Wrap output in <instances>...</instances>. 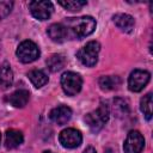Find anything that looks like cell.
<instances>
[{"label":"cell","mask_w":153,"mask_h":153,"mask_svg":"<svg viewBox=\"0 0 153 153\" xmlns=\"http://www.w3.org/2000/svg\"><path fill=\"white\" fill-rule=\"evenodd\" d=\"M109 108L106 104L104 103H100L99 106L92 111V112H88L86 116H85V122L86 124L88 126V128L93 131V133H97L99 131L104 124L108 122L109 120Z\"/></svg>","instance_id":"7a4b0ae2"},{"label":"cell","mask_w":153,"mask_h":153,"mask_svg":"<svg viewBox=\"0 0 153 153\" xmlns=\"http://www.w3.org/2000/svg\"><path fill=\"white\" fill-rule=\"evenodd\" d=\"M84 153H97V152H96V149H94L93 147L90 146V147H87V148L84 151Z\"/></svg>","instance_id":"7402d4cb"},{"label":"cell","mask_w":153,"mask_h":153,"mask_svg":"<svg viewBox=\"0 0 153 153\" xmlns=\"http://www.w3.org/2000/svg\"><path fill=\"white\" fill-rule=\"evenodd\" d=\"M29 98H30L29 91H26V90H17L8 97V102L14 108H24L27 104Z\"/></svg>","instance_id":"9a60e30c"},{"label":"cell","mask_w":153,"mask_h":153,"mask_svg":"<svg viewBox=\"0 0 153 153\" xmlns=\"http://www.w3.org/2000/svg\"><path fill=\"white\" fill-rule=\"evenodd\" d=\"M0 142H1V134H0Z\"/></svg>","instance_id":"cb8c5ba5"},{"label":"cell","mask_w":153,"mask_h":153,"mask_svg":"<svg viewBox=\"0 0 153 153\" xmlns=\"http://www.w3.org/2000/svg\"><path fill=\"white\" fill-rule=\"evenodd\" d=\"M71 117H72V110L66 105H59L54 108L49 114V118L57 126L66 124L71 120Z\"/></svg>","instance_id":"30bf717a"},{"label":"cell","mask_w":153,"mask_h":153,"mask_svg":"<svg viewBox=\"0 0 153 153\" xmlns=\"http://www.w3.org/2000/svg\"><path fill=\"white\" fill-rule=\"evenodd\" d=\"M112 20H114L115 25L120 30H122L124 32H130L133 30V27H134V24H135L134 18L130 14H127V13L115 14L114 18H112Z\"/></svg>","instance_id":"8fae6325"},{"label":"cell","mask_w":153,"mask_h":153,"mask_svg":"<svg viewBox=\"0 0 153 153\" xmlns=\"http://www.w3.org/2000/svg\"><path fill=\"white\" fill-rule=\"evenodd\" d=\"M151 79V74L147 71L135 69L130 73L128 79V87L131 92H140L148 84Z\"/></svg>","instance_id":"52a82bcc"},{"label":"cell","mask_w":153,"mask_h":153,"mask_svg":"<svg viewBox=\"0 0 153 153\" xmlns=\"http://www.w3.org/2000/svg\"><path fill=\"white\" fill-rule=\"evenodd\" d=\"M31 14L38 20H47L53 13V4L50 1H31L29 4Z\"/></svg>","instance_id":"9c48e42d"},{"label":"cell","mask_w":153,"mask_h":153,"mask_svg":"<svg viewBox=\"0 0 153 153\" xmlns=\"http://www.w3.org/2000/svg\"><path fill=\"white\" fill-rule=\"evenodd\" d=\"M121 80L118 76H102L99 79V86L102 90L109 91V90H114L120 85Z\"/></svg>","instance_id":"ac0fdd59"},{"label":"cell","mask_w":153,"mask_h":153,"mask_svg":"<svg viewBox=\"0 0 153 153\" xmlns=\"http://www.w3.org/2000/svg\"><path fill=\"white\" fill-rule=\"evenodd\" d=\"M59 141L65 148H76L82 141V135L74 128H66L60 133Z\"/></svg>","instance_id":"ba28073f"},{"label":"cell","mask_w":153,"mask_h":153,"mask_svg":"<svg viewBox=\"0 0 153 153\" xmlns=\"http://www.w3.org/2000/svg\"><path fill=\"white\" fill-rule=\"evenodd\" d=\"M100 50V44L97 41H91L86 45H84L78 53L76 56L79 61L86 66V67H92L97 63L98 61V53Z\"/></svg>","instance_id":"3957f363"},{"label":"cell","mask_w":153,"mask_h":153,"mask_svg":"<svg viewBox=\"0 0 153 153\" xmlns=\"http://www.w3.org/2000/svg\"><path fill=\"white\" fill-rule=\"evenodd\" d=\"M48 36L50 37V39L53 42H56V43H62L67 39V31H66V27L63 26L62 23H55V24H51L49 27H48Z\"/></svg>","instance_id":"7c38bea8"},{"label":"cell","mask_w":153,"mask_h":153,"mask_svg":"<svg viewBox=\"0 0 153 153\" xmlns=\"http://www.w3.org/2000/svg\"><path fill=\"white\" fill-rule=\"evenodd\" d=\"M66 65V59L61 54H53L47 60V66L51 72H57L62 69Z\"/></svg>","instance_id":"e0dca14e"},{"label":"cell","mask_w":153,"mask_h":153,"mask_svg":"<svg viewBox=\"0 0 153 153\" xmlns=\"http://www.w3.org/2000/svg\"><path fill=\"white\" fill-rule=\"evenodd\" d=\"M13 82V72L11 69L10 63L4 62L0 65V88L6 90Z\"/></svg>","instance_id":"5bb4252c"},{"label":"cell","mask_w":153,"mask_h":153,"mask_svg":"<svg viewBox=\"0 0 153 153\" xmlns=\"http://www.w3.org/2000/svg\"><path fill=\"white\" fill-rule=\"evenodd\" d=\"M145 146V139L137 130H130L124 140V153H141Z\"/></svg>","instance_id":"8992f818"},{"label":"cell","mask_w":153,"mask_h":153,"mask_svg":"<svg viewBox=\"0 0 153 153\" xmlns=\"http://www.w3.org/2000/svg\"><path fill=\"white\" fill-rule=\"evenodd\" d=\"M67 31V38H82L91 35L96 29V20L90 16L79 18H67L63 23Z\"/></svg>","instance_id":"6da1fadb"},{"label":"cell","mask_w":153,"mask_h":153,"mask_svg":"<svg viewBox=\"0 0 153 153\" xmlns=\"http://www.w3.org/2000/svg\"><path fill=\"white\" fill-rule=\"evenodd\" d=\"M39 54L41 53H39L37 44L29 39L23 41L16 50V55L18 60L23 63H30V62L36 61L39 57Z\"/></svg>","instance_id":"277c9868"},{"label":"cell","mask_w":153,"mask_h":153,"mask_svg":"<svg viewBox=\"0 0 153 153\" xmlns=\"http://www.w3.org/2000/svg\"><path fill=\"white\" fill-rule=\"evenodd\" d=\"M61 86L66 94L75 96L80 92L82 86V79L78 73L74 72H65L61 75Z\"/></svg>","instance_id":"5b68a950"},{"label":"cell","mask_w":153,"mask_h":153,"mask_svg":"<svg viewBox=\"0 0 153 153\" xmlns=\"http://www.w3.org/2000/svg\"><path fill=\"white\" fill-rule=\"evenodd\" d=\"M43 153H53V152H50V151H45V152H43Z\"/></svg>","instance_id":"603a6c76"},{"label":"cell","mask_w":153,"mask_h":153,"mask_svg":"<svg viewBox=\"0 0 153 153\" xmlns=\"http://www.w3.org/2000/svg\"><path fill=\"white\" fill-rule=\"evenodd\" d=\"M24 141V136L20 130L17 129H8L6 131V137H5V146L8 149H13L22 145Z\"/></svg>","instance_id":"4fadbf2b"},{"label":"cell","mask_w":153,"mask_h":153,"mask_svg":"<svg viewBox=\"0 0 153 153\" xmlns=\"http://www.w3.org/2000/svg\"><path fill=\"white\" fill-rule=\"evenodd\" d=\"M31 84L36 87V88H41L42 86H44L48 82V76L47 74L41 71V69H32L31 72H29L27 74Z\"/></svg>","instance_id":"2e32d148"},{"label":"cell","mask_w":153,"mask_h":153,"mask_svg":"<svg viewBox=\"0 0 153 153\" xmlns=\"http://www.w3.org/2000/svg\"><path fill=\"white\" fill-rule=\"evenodd\" d=\"M87 2L85 0H68V1H59V5H61L62 7H65L68 11L75 12V11H80L82 6H85Z\"/></svg>","instance_id":"ffe728a7"},{"label":"cell","mask_w":153,"mask_h":153,"mask_svg":"<svg viewBox=\"0 0 153 153\" xmlns=\"http://www.w3.org/2000/svg\"><path fill=\"white\" fill-rule=\"evenodd\" d=\"M13 7L12 1H0V19H4L7 17Z\"/></svg>","instance_id":"44dd1931"},{"label":"cell","mask_w":153,"mask_h":153,"mask_svg":"<svg viewBox=\"0 0 153 153\" xmlns=\"http://www.w3.org/2000/svg\"><path fill=\"white\" fill-rule=\"evenodd\" d=\"M140 109L143 112L146 120L152 118V93H147L141 98L140 102Z\"/></svg>","instance_id":"d6986e66"}]
</instances>
